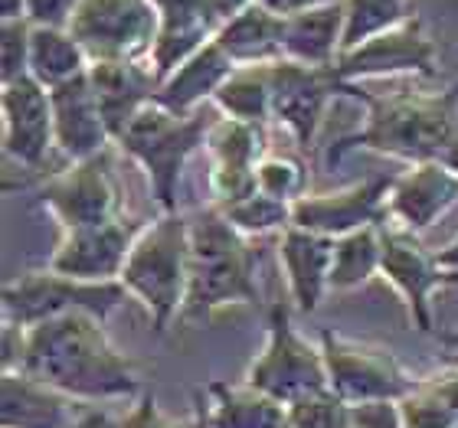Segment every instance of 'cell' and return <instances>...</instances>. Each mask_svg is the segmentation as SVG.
Masks as SVG:
<instances>
[{"instance_id":"obj_1","label":"cell","mask_w":458,"mask_h":428,"mask_svg":"<svg viewBox=\"0 0 458 428\" xmlns=\"http://www.w3.org/2000/svg\"><path fill=\"white\" fill-rule=\"evenodd\" d=\"M23 373L72 402L131 399L144 392L138 363L114 347L102 317L82 311L27 327Z\"/></svg>"},{"instance_id":"obj_2","label":"cell","mask_w":458,"mask_h":428,"mask_svg":"<svg viewBox=\"0 0 458 428\" xmlns=\"http://www.w3.org/2000/svg\"><path fill=\"white\" fill-rule=\"evenodd\" d=\"M341 98H353L367 108V118L357 131L341 134L327 147V164L335 167L351 151L367 147L383 157L410 164L442 161L445 151L458 141V98L452 92H393L373 96L360 86L341 82Z\"/></svg>"},{"instance_id":"obj_3","label":"cell","mask_w":458,"mask_h":428,"mask_svg":"<svg viewBox=\"0 0 458 428\" xmlns=\"http://www.w3.org/2000/svg\"><path fill=\"white\" fill-rule=\"evenodd\" d=\"M259 248L216 206L191 216V291L183 323L207 321L233 305H259Z\"/></svg>"},{"instance_id":"obj_4","label":"cell","mask_w":458,"mask_h":428,"mask_svg":"<svg viewBox=\"0 0 458 428\" xmlns=\"http://www.w3.org/2000/svg\"><path fill=\"white\" fill-rule=\"evenodd\" d=\"M118 281L148 311L157 333L181 321L191 291V216L161 213L144 222Z\"/></svg>"},{"instance_id":"obj_5","label":"cell","mask_w":458,"mask_h":428,"mask_svg":"<svg viewBox=\"0 0 458 428\" xmlns=\"http://www.w3.org/2000/svg\"><path fill=\"white\" fill-rule=\"evenodd\" d=\"M203 112L181 114L164 108L161 102H151L138 118H134L124 134L118 138V151L131 157L148 177L154 203L161 213H177V197H181V177L187 171L191 157L207 141Z\"/></svg>"},{"instance_id":"obj_6","label":"cell","mask_w":458,"mask_h":428,"mask_svg":"<svg viewBox=\"0 0 458 428\" xmlns=\"http://www.w3.org/2000/svg\"><path fill=\"white\" fill-rule=\"evenodd\" d=\"M4 321L37 327L63 315H92L106 321L128 298L122 281H79L53 268H30L4 285Z\"/></svg>"},{"instance_id":"obj_7","label":"cell","mask_w":458,"mask_h":428,"mask_svg":"<svg viewBox=\"0 0 458 428\" xmlns=\"http://www.w3.org/2000/svg\"><path fill=\"white\" fill-rule=\"evenodd\" d=\"M242 380L285 406H292L301 396L327 390L325 350H321V343H311L298 333L288 305H272L266 343L252 357Z\"/></svg>"},{"instance_id":"obj_8","label":"cell","mask_w":458,"mask_h":428,"mask_svg":"<svg viewBox=\"0 0 458 428\" xmlns=\"http://www.w3.org/2000/svg\"><path fill=\"white\" fill-rule=\"evenodd\" d=\"M318 343L325 350L327 386L351 406L383 399L400 402L416 386V376L383 343L357 340L331 327L318 333Z\"/></svg>"},{"instance_id":"obj_9","label":"cell","mask_w":458,"mask_h":428,"mask_svg":"<svg viewBox=\"0 0 458 428\" xmlns=\"http://www.w3.org/2000/svg\"><path fill=\"white\" fill-rule=\"evenodd\" d=\"M39 206L56 219L59 229L102 226L124 216V187L114 171L112 151L72 161L39 183Z\"/></svg>"},{"instance_id":"obj_10","label":"cell","mask_w":458,"mask_h":428,"mask_svg":"<svg viewBox=\"0 0 458 428\" xmlns=\"http://www.w3.org/2000/svg\"><path fill=\"white\" fill-rule=\"evenodd\" d=\"M151 0H82L69 33L82 43L89 63H141L157 39Z\"/></svg>"},{"instance_id":"obj_11","label":"cell","mask_w":458,"mask_h":428,"mask_svg":"<svg viewBox=\"0 0 458 428\" xmlns=\"http://www.w3.org/2000/svg\"><path fill=\"white\" fill-rule=\"evenodd\" d=\"M380 278L400 295L416 331H432V295L458 281L455 272L439 262V252L422 246L420 232L383 222V265Z\"/></svg>"},{"instance_id":"obj_12","label":"cell","mask_w":458,"mask_h":428,"mask_svg":"<svg viewBox=\"0 0 458 428\" xmlns=\"http://www.w3.org/2000/svg\"><path fill=\"white\" fill-rule=\"evenodd\" d=\"M335 72L347 86H360L367 79H436L439 59L422 20L412 17L403 27H393L341 53Z\"/></svg>"},{"instance_id":"obj_13","label":"cell","mask_w":458,"mask_h":428,"mask_svg":"<svg viewBox=\"0 0 458 428\" xmlns=\"http://www.w3.org/2000/svg\"><path fill=\"white\" fill-rule=\"evenodd\" d=\"M272 79V122L292 134V141L308 151L315 144L325 114L335 98H341V79L335 69L305 66L295 59L268 63Z\"/></svg>"},{"instance_id":"obj_14","label":"cell","mask_w":458,"mask_h":428,"mask_svg":"<svg viewBox=\"0 0 458 428\" xmlns=\"http://www.w3.org/2000/svg\"><path fill=\"white\" fill-rule=\"evenodd\" d=\"M396 173H370L363 180L344 183L325 193H305L292 206V226L341 239L363 226H383L390 219V190Z\"/></svg>"},{"instance_id":"obj_15","label":"cell","mask_w":458,"mask_h":428,"mask_svg":"<svg viewBox=\"0 0 458 428\" xmlns=\"http://www.w3.org/2000/svg\"><path fill=\"white\" fill-rule=\"evenodd\" d=\"M203 151L210 157V173H207V187L213 197L210 206H229L259 190L256 171L259 161L268 154L266 124L233 122L220 114L207 128Z\"/></svg>"},{"instance_id":"obj_16","label":"cell","mask_w":458,"mask_h":428,"mask_svg":"<svg viewBox=\"0 0 458 428\" xmlns=\"http://www.w3.org/2000/svg\"><path fill=\"white\" fill-rule=\"evenodd\" d=\"M157 10V39L151 49V69L157 79L171 76L174 69L200 53L216 39L220 27L249 0H151Z\"/></svg>"},{"instance_id":"obj_17","label":"cell","mask_w":458,"mask_h":428,"mask_svg":"<svg viewBox=\"0 0 458 428\" xmlns=\"http://www.w3.org/2000/svg\"><path fill=\"white\" fill-rule=\"evenodd\" d=\"M0 114H4V154L23 171H39L49 151L56 147L49 88L39 86L33 76L0 86Z\"/></svg>"},{"instance_id":"obj_18","label":"cell","mask_w":458,"mask_h":428,"mask_svg":"<svg viewBox=\"0 0 458 428\" xmlns=\"http://www.w3.org/2000/svg\"><path fill=\"white\" fill-rule=\"evenodd\" d=\"M141 226L144 222H131L122 216L102 222V226L66 229L59 236L47 268L59 275L79 278V281H118Z\"/></svg>"},{"instance_id":"obj_19","label":"cell","mask_w":458,"mask_h":428,"mask_svg":"<svg viewBox=\"0 0 458 428\" xmlns=\"http://www.w3.org/2000/svg\"><path fill=\"white\" fill-rule=\"evenodd\" d=\"M53 98V128H56V151L72 161H86L96 154H106L114 147V138L108 131V122L98 105V96L92 88V79L79 76L72 82L49 88Z\"/></svg>"},{"instance_id":"obj_20","label":"cell","mask_w":458,"mask_h":428,"mask_svg":"<svg viewBox=\"0 0 458 428\" xmlns=\"http://www.w3.org/2000/svg\"><path fill=\"white\" fill-rule=\"evenodd\" d=\"M458 203V173L445 161L410 164L393 177L390 219L410 232H426Z\"/></svg>"},{"instance_id":"obj_21","label":"cell","mask_w":458,"mask_h":428,"mask_svg":"<svg viewBox=\"0 0 458 428\" xmlns=\"http://www.w3.org/2000/svg\"><path fill=\"white\" fill-rule=\"evenodd\" d=\"M278 268L285 275L288 298L301 315H315L321 301L331 295V262H335V239L288 226L278 236Z\"/></svg>"},{"instance_id":"obj_22","label":"cell","mask_w":458,"mask_h":428,"mask_svg":"<svg viewBox=\"0 0 458 428\" xmlns=\"http://www.w3.org/2000/svg\"><path fill=\"white\" fill-rule=\"evenodd\" d=\"M89 79H92V88H96L114 144L124 134V128L157 98V86H161V79L148 59L141 63H92Z\"/></svg>"},{"instance_id":"obj_23","label":"cell","mask_w":458,"mask_h":428,"mask_svg":"<svg viewBox=\"0 0 458 428\" xmlns=\"http://www.w3.org/2000/svg\"><path fill=\"white\" fill-rule=\"evenodd\" d=\"M236 69H239L236 63H233L220 49V43L213 39L200 53H193L187 63H181L171 76L161 79L154 102H161V105L171 108V112L197 114V112H203V105H213L216 92H220L223 82H226Z\"/></svg>"},{"instance_id":"obj_24","label":"cell","mask_w":458,"mask_h":428,"mask_svg":"<svg viewBox=\"0 0 458 428\" xmlns=\"http://www.w3.org/2000/svg\"><path fill=\"white\" fill-rule=\"evenodd\" d=\"M72 399L23 370L0 373V425L4 428H69L76 422Z\"/></svg>"},{"instance_id":"obj_25","label":"cell","mask_w":458,"mask_h":428,"mask_svg":"<svg viewBox=\"0 0 458 428\" xmlns=\"http://www.w3.org/2000/svg\"><path fill=\"white\" fill-rule=\"evenodd\" d=\"M216 43L236 66H268L285 59V17L249 0L216 33Z\"/></svg>"},{"instance_id":"obj_26","label":"cell","mask_w":458,"mask_h":428,"mask_svg":"<svg viewBox=\"0 0 458 428\" xmlns=\"http://www.w3.org/2000/svg\"><path fill=\"white\" fill-rule=\"evenodd\" d=\"M344 53V0H331L321 7L285 20V59L305 66L335 69Z\"/></svg>"},{"instance_id":"obj_27","label":"cell","mask_w":458,"mask_h":428,"mask_svg":"<svg viewBox=\"0 0 458 428\" xmlns=\"http://www.w3.org/2000/svg\"><path fill=\"white\" fill-rule=\"evenodd\" d=\"M210 428H288V406L242 382L213 380L207 386Z\"/></svg>"},{"instance_id":"obj_28","label":"cell","mask_w":458,"mask_h":428,"mask_svg":"<svg viewBox=\"0 0 458 428\" xmlns=\"http://www.w3.org/2000/svg\"><path fill=\"white\" fill-rule=\"evenodd\" d=\"M403 428H458V366L442 363L429 376H416L400 399Z\"/></svg>"},{"instance_id":"obj_29","label":"cell","mask_w":458,"mask_h":428,"mask_svg":"<svg viewBox=\"0 0 458 428\" xmlns=\"http://www.w3.org/2000/svg\"><path fill=\"white\" fill-rule=\"evenodd\" d=\"M89 56L82 43H79L69 29L56 27H33L30 37V76L37 79L39 86L56 88L63 82L86 76L89 72Z\"/></svg>"},{"instance_id":"obj_30","label":"cell","mask_w":458,"mask_h":428,"mask_svg":"<svg viewBox=\"0 0 458 428\" xmlns=\"http://www.w3.org/2000/svg\"><path fill=\"white\" fill-rule=\"evenodd\" d=\"M383 265V226H363L357 232L335 239L331 262V291L347 295L380 275Z\"/></svg>"},{"instance_id":"obj_31","label":"cell","mask_w":458,"mask_h":428,"mask_svg":"<svg viewBox=\"0 0 458 428\" xmlns=\"http://www.w3.org/2000/svg\"><path fill=\"white\" fill-rule=\"evenodd\" d=\"M213 108L223 118H233V122H272V79H268V66H239L223 82L220 92H216Z\"/></svg>"},{"instance_id":"obj_32","label":"cell","mask_w":458,"mask_h":428,"mask_svg":"<svg viewBox=\"0 0 458 428\" xmlns=\"http://www.w3.org/2000/svg\"><path fill=\"white\" fill-rule=\"evenodd\" d=\"M412 20V0H344V53Z\"/></svg>"},{"instance_id":"obj_33","label":"cell","mask_w":458,"mask_h":428,"mask_svg":"<svg viewBox=\"0 0 458 428\" xmlns=\"http://www.w3.org/2000/svg\"><path fill=\"white\" fill-rule=\"evenodd\" d=\"M216 210H220L246 239L272 236V232L282 236V232L292 226V203H282L262 190L249 193V197L229 203V206H216Z\"/></svg>"},{"instance_id":"obj_34","label":"cell","mask_w":458,"mask_h":428,"mask_svg":"<svg viewBox=\"0 0 458 428\" xmlns=\"http://www.w3.org/2000/svg\"><path fill=\"white\" fill-rule=\"evenodd\" d=\"M256 183L262 193H268V197H276V200L295 206V203L308 193V167L301 157H295V154L268 151L266 157L259 161Z\"/></svg>"},{"instance_id":"obj_35","label":"cell","mask_w":458,"mask_h":428,"mask_svg":"<svg viewBox=\"0 0 458 428\" xmlns=\"http://www.w3.org/2000/svg\"><path fill=\"white\" fill-rule=\"evenodd\" d=\"M288 428H351V402H344L331 386L301 396L288 406Z\"/></svg>"},{"instance_id":"obj_36","label":"cell","mask_w":458,"mask_h":428,"mask_svg":"<svg viewBox=\"0 0 458 428\" xmlns=\"http://www.w3.org/2000/svg\"><path fill=\"white\" fill-rule=\"evenodd\" d=\"M118 428H210V406L203 399V392H197V406L187 419H174L167 412H161L154 390H144L131 412L118 422Z\"/></svg>"},{"instance_id":"obj_37","label":"cell","mask_w":458,"mask_h":428,"mask_svg":"<svg viewBox=\"0 0 458 428\" xmlns=\"http://www.w3.org/2000/svg\"><path fill=\"white\" fill-rule=\"evenodd\" d=\"M30 37L27 20H0V86L30 76Z\"/></svg>"},{"instance_id":"obj_38","label":"cell","mask_w":458,"mask_h":428,"mask_svg":"<svg viewBox=\"0 0 458 428\" xmlns=\"http://www.w3.org/2000/svg\"><path fill=\"white\" fill-rule=\"evenodd\" d=\"M82 0H23V20L30 27L69 29Z\"/></svg>"},{"instance_id":"obj_39","label":"cell","mask_w":458,"mask_h":428,"mask_svg":"<svg viewBox=\"0 0 458 428\" xmlns=\"http://www.w3.org/2000/svg\"><path fill=\"white\" fill-rule=\"evenodd\" d=\"M351 428H403L400 402H360L351 406Z\"/></svg>"},{"instance_id":"obj_40","label":"cell","mask_w":458,"mask_h":428,"mask_svg":"<svg viewBox=\"0 0 458 428\" xmlns=\"http://www.w3.org/2000/svg\"><path fill=\"white\" fill-rule=\"evenodd\" d=\"M23 357H27V327L4 321V357H0V366L4 370H23Z\"/></svg>"},{"instance_id":"obj_41","label":"cell","mask_w":458,"mask_h":428,"mask_svg":"<svg viewBox=\"0 0 458 428\" xmlns=\"http://www.w3.org/2000/svg\"><path fill=\"white\" fill-rule=\"evenodd\" d=\"M252 4H259V7L272 10V13H278V17H295V13H305V10L311 7H321V4H331V0H252Z\"/></svg>"},{"instance_id":"obj_42","label":"cell","mask_w":458,"mask_h":428,"mask_svg":"<svg viewBox=\"0 0 458 428\" xmlns=\"http://www.w3.org/2000/svg\"><path fill=\"white\" fill-rule=\"evenodd\" d=\"M69 428H118V422H114L108 412L89 409V412H79L76 422H72Z\"/></svg>"},{"instance_id":"obj_43","label":"cell","mask_w":458,"mask_h":428,"mask_svg":"<svg viewBox=\"0 0 458 428\" xmlns=\"http://www.w3.org/2000/svg\"><path fill=\"white\" fill-rule=\"evenodd\" d=\"M439 262H442L445 268H449V272H455V275H458V236L452 239L449 246H442V248H439Z\"/></svg>"},{"instance_id":"obj_44","label":"cell","mask_w":458,"mask_h":428,"mask_svg":"<svg viewBox=\"0 0 458 428\" xmlns=\"http://www.w3.org/2000/svg\"><path fill=\"white\" fill-rule=\"evenodd\" d=\"M0 20H23V0H0Z\"/></svg>"},{"instance_id":"obj_45","label":"cell","mask_w":458,"mask_h":428,"mask_svg":"<svg viewBox=\"0 0 458 428\" xmlns=\"http://www.w3.org/2000/svg\"><path fill=\"white\" fill-rule=\"evenodd\" d=\"M442 161L449 164L452 171H455V173H458V141H455V144H452L449 151H445V157H442Z\"/></svg>"},{"instance_id":"obj_46","label":"cell","mask_w":458,"mask_h":428,"mask_svg":"<svg viewBox=\"0 0 458 428\" xmlns=\"http://www.w3.org/2000/svg\"><path fill=\"white\" fill-rule=\"evenodd\" d=\"M442 347H458V327L452 333H442Z\"/></svg>"},{"instance_id":"obj_47","label":"cell","mask_w":458,"mask_h":428,"mask_svg":"<svg viewBox=\"0 0 458 428\" xmlns=\"http://www.w3.org/2000/svg\"><path fill=\"white\" fill-rule=\"evenodd\" d=\"M442 363H452V366H458V347H445V360Z\"/></svg>"},{"instance_id":"obj_48","label":"cell","mask_w":458,"mask_h":428,"mask_svg":"<svg viewBox=\"0 0 458 428\" xmlns=\"http://www.w3.org/2000/svg\"><path fill=\"white\" fill-rule=\"evenodd\" d=\"M449 92H452V96H455V98H458V82H455V86H452V88H449Z\"/></svg>"}]
</instances>
